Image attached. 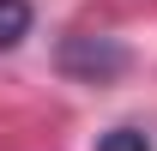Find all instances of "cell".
<instances>
[{"label":"cell","mask_w":157,"mask_h":151,"mask_svg":"<svg viewBox=\"0 0 157 151\" xmlns=\"http://www.w3.org/2000/svg\"><path fill=\"white\" fill-rule=\"evenodd\" d=\"M60 73L78 85H109L115 73H127V48L115 37H67L60 42Z\"/></svg>","instance_id":"obj_1"},{"label":"cell","mask_w":157,"mask_h":151,"mask_svg":"<svg viewBox=\"0 0 157 151\" xmlns=\"http://www.w3.org/2000/svg\"><path fill=\"white\" fill-rule=\"evenodd\" d=\"M30 37V0H0V48H18Z\"/></svg>","instance_id":"obj_2"},{"label":"cell","mask_w":157,"mask_h":151,"mask_svg":"<svg viewBox=\"0 0 157 151\" xmlns=\"http://www.w3.org/2000/svg\"><path fill=\"white\" fill-rule=\"evenodd\" d=\"M97 151H151V139H145L139 127H109L97 139Z\"/></svg>","instance_id":"obj_3"}]
</instances>
